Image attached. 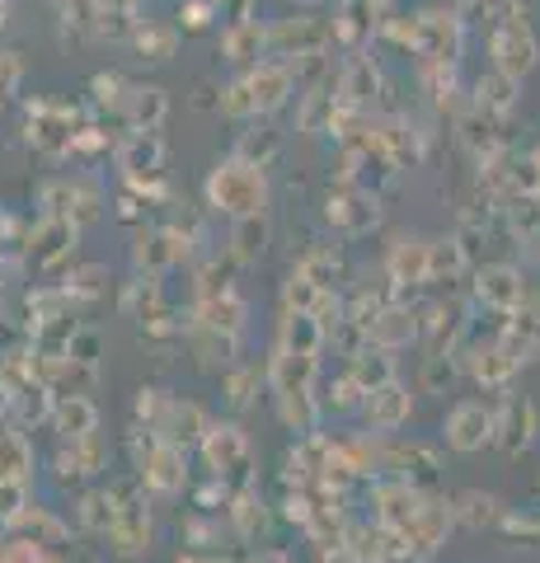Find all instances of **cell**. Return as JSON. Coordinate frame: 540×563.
<instances>
[{"mask_svg": "<svg viewBox=\"0 0 540 563\" xmlns=\"http://www.w3.org/2000/svg\"><path fill=\"white\" fill-rule=\"evenodd\" d=\"M513 95H517V76H508V70H498V66L489 76H480V85H475V103L484 113H508Z\"/></svg>", "mask_w": 540, "mask_h": 563, "instance_id": "24", "label": "cell"}, {"mask_svg": "<svg viewBox=\"0 0 540 563\" xmlns=\"http://www.w3.org/2000/svg\"><path fill=\"white\" fill-rule=\"evenodd\" d=\"M202 198H207V207L225 211L231 221L258 217V211L268 207V174H264V165H250V161H240V155H231V161H221L207 174Z\"/></svg>", "mask_w": 540, "mask_h": 563, "instance_id": "2", "label": "cell"}, {"mask_svg": "<svg viewBox=\"0 0 540 563\" xmlns=\"http://www.w3.org/2000/svg\"><path fill=\"white\" fill-rule=\"evenodd\" d=\"M461 268H465V250L456 240H438V244H432V277H442V273L451 277Z\"/></svg>", "mask_w": 540, "mask_h": 563, "instance_id": "34", "label": "cell"}, {"mask_svg": "<svg viewBox=\"0 0 540 563\" xmlns=\"http://www.w3.org/2000/svg\"><path fill=\"white\" fill-rule=\"evenodd\" d=\"M217 5H221V0H217Z\"/></svg>", "mask_w": 540, "mask_h": 563, "instance_id": "41", "label": "cell"}, {"mask_svg": "<svg viewBox=\"0 0 540 563\" xmlns=\"http://www.w3.org/2000/svg\"><path fill=\"white\" fill-rule=\"evenodd\" d=\"M291 95H296V76H291V66H287V62H277V57H264L258 66L240 70V76H235L231 85H221L217 109H221L225 118L250 122V118H268V113H277Z\"/></svg>", "mask_w": 540, "mask_h": 563, "instance_id": "1", "label": "cell"}, {"mask_svg": "<svg viewBox=\"0 0 540 563\" xmlns=\"http://www.w3.org/2000/svg\"><path fill=\"white\" fill-rule=\"evenodd\" d=\"M231 240H235V258H258V254H264L268 250V221H264V211H258V217H240Z\"/></svg>", "mask_w": 540, "mask_h": 563, "instance_id": "27", "label": "cell"}, {"mask_svg": "<svg viewBox=\"0 0 540 563\" xmlns=\"http://www.w3.org/2000/svg\"><path fill=\"white\" fill-rule=\"evenodd\" d=\"M29 470V451L14 432H0V474H10V479H24Z\"/></svg>", "mask_w": 540, "mask_h": 563, "instance_id": "32", "label": "cell"}, {"mask_svg": "<svg viewBox=\"0 0 540 563\" xmlns=\"http://www.w3.org/2000/svg\"><path fill=\"white\" fill-rule=\"evenodd\" d=\"M202 451H207V465L212 470H231V465H240V455H245V442H240L235 428H212Z\"/></svg>", "mask_w": 540, "mask_h": 563, "instance_id": "26", "label": "cell"}, {"mask_svg": "<svg viewBox=\"0 0 540 563\" xmlns=\"http://www.w3.org/2000/svg\"><path fill=\"white\" fill-rule=\"evenodd\" d=\"M268 57V24H258V14L250 20H231L221 33V62L235 70H250Z\"/></svg>", "mask_w": 540, "mask_h": 563, "instance_id": "10", "label": "cell"}, {"mask_svg": "<svg viewBox=\"0 0 540 563\" xmlns=\"http://www.w3.org/2000/svg\"><path fill=\"white\" fill-rule=\"evenodd\" d=\"M291 5H301V10H320L324 0H291Z\"/></svg>", "mask_w": 540, "mask_h": 563, "instance_id": "37", "label": "cell"}, {"mask_svg": "<svg viewBox=\"0 0 540 563\" xmlns=\"http://www.w3.org/2000/svg\"><path fill=\"white\" fill-rule=\"evenodd\" d=\"M367 333L376 339L381 352H390V347H405V343L414 339V333H418V320H414V314H405V310H381Z\"/></svg>", "mask_w": 540, "mask_h": 563, "instance_id": "23", "label": "cell"}, {"mask_svg": "<svg viewBox=\"0 0 540 563\" xmlns=\"http://www.w3.org/2000/svg\"><path fill=\"white\" fill-rule=\"evenodd\" d=\"M5 20H10V0H0V29H5Z\"/></svg>", "mask_w": 540, "mask_h": 563, "instance_id": "38", "label": "cell"}, {"mask_svg": "<svg viewBox=\"0 0 540 563\" xmlns=\"http://www.w3.org/2000/svg\"><path fill=\"white\" fill-rule=\"evenodd\" d=\"M494 437H498V418L475 399H465V404H456V409L447 413V446L480 451V446H489Z\"/></svg>", "mask_w": 540, "mask_h": 563, "instance_id": "9", "label": "cell"}, {"mask_svg": "<svg viewBox=\"0 0 540 563\" xmlns=\"http://www.w3.org/2000/svg\"><path fill=\"white\" fill-rule=\"evenodd\" d=\"M324 217L334 231L343 235H362V231H372V225L381 221V207H376V192L367 188H353V184H343L339 192H329V202H324Z\"/></svg>", "mask_w": 540, "mask_h": 563, "instance_id": "8", "label": "cell"}, {"mask_svg": "<svg viewBox=\"0 0 540 563\" xmlns=\"http://www.w3.org/2000/svg\"><path fill=\"white\" fill-rule=\"evenodd\" d=\"M165 113H169V99H165V90H155V85H132L128 109H123V122H128V128L161 132Z\"/></svg>", "mask_w": 540, "mask_h": 563, "instance_id": "18", "label": "cell"}, {"mask_svg": "<svg viewBox=\"0 0 540 563\" xmlns=\"http://www.w3.org/2000/svg\"><path fill=\"white\" fill-rule=\"evenodd\" d=\"M217 14H221L217 0H184L179 20H174V24H179V33H202V29H212Z\"/></svg>", "mask_w": 540, "mask_h": 563, "instance_id": "30", "label": "cell"}, {"mask_svg": "<svg viewBox=\"0 0 540 563\" xmlns=\"http://www.w3.org/2000/svg\"><path fill=\"white\" fill-rule=\"evenodd\" d=\"M348 376H353V380L362 385V395H372L376 385H386V380H390V366H386V357H381V352H362V357L353 362V372H348Z\"/></svg>", "mask_w": 540, "mask_h": 563, "instance_id": "29", "label": "cell"}, {"mask_svg": "<svg viewBox=\"0 0 540 563\" xmlns=\"http://www.w3.org/2000/svg\"><path fill=\"white\" fill-rule=\"evenodd\" d=\"M20 85H24V57L0 47V109H5V99L20 95Z\"/></svg>", "mask_w": 540, "mask_h": 563, "instance_id": "31", "label": "cell"}, {"mask_svg": "<svg viewBox=\"0 0 540 563\" xmlns=\"http://www.w3.org/2000/svg\"><path fill=\"white\" fill-rule=\"evenodd\" d=\"M494 418H498V442L508 446V451H521V446L531 442V432H536V404L531 399L508 395Z\"/></svg>", "mask_w": 540, "mask_h": 563, "instance_id": "15", "label": "cell"}, {"mask_svg": "<svg viewBox=\"0 0 540 563\" xmlns=\"http://www.w3.org/2000/svg\"><path fill=\"white\" fill-rule=\"evenodd\" d=\"M367 418H372V428H399V422L409 418V390L395 380L376 385L367 395Z\"/></svg>", "mask_w": 540, "mask_h": 563, "instance_id": "19", "label": "cell"}, {"mask_svg": "<svg viewBox=\"0 0 540 563\" xmlns=\"http://www.w3.org/2000/svg\"><path fill=\"white\" fill-rule=\"evenodd\" d=\"M43 207H47V217H66V221L80 225L99 211V192L90 184H80V179H52L43 188Z\"/></svg>", "mask_w": 540, "mask_h": 563, "instance_id": "11", "label": "cell"}, {"mask_svg": "<svg viewBox=\"0 0 540 563\" xmlns=\"http://www.w3.org/2000/svg\"><path fill=\"white\" fill-rule=\"evenodd\" d=\"M113 161L128 184H155L165 169V136L146 132V128H128V136L118 141V151H113Z\"/></svg>", "mask_w": 540, "mask_h": 563, "instance_id": "6", "label": "cell"}, {"mask_svg": "<svg viewBox=\"0 0 540 563\" xmlns=\"http://www.w3.org/2000/svg\"><path fill=\"white\" fill-rule=\"evenodd\" d=\"M376 14H381V5H372V0H339V10H334V43L357 52L376 33Z\"/></svg>", "mask_w": 540, "mask_h": 563, "instance_id": "13", "label": "cell"}, {"mask_svg": "<svg viewBox=\"0 0 540 563\" xmlns=\"http://www.w3.org/2000/svg\"><path fill=\"white\" fill-rule=\"evenodd\" d=\"M146 479H151L155 488H174V484H179V451H155Z\"/></svg>", "mask_w": 540, "mask_h": 563, "instance_id": "33", "label": "cell"}, {"mask_svg": "<svg viewBox=\"0 0 540 563\" xmlns=\"http://www.w3.org/2000/svg\"><path fill=\"white\" fill-rule=\"evenodd\" d=\"M386 268L395 282H409V287H418V282H432V244L428 240H399Z\"/></svg>", "mask_w": 540, "mask_h": 563, "instance_id": "16", "label": "cell"}, {"mask_svg": "<svg viewBox=\"0 0 540 563\" xmlns=\"http://www.w3.org/2000/svg\"><path fill=\"white\" fill-rule=\"evenodd\" d=\"M489 52H494V66L508 70V76H527V70L536 66V38L521 14H508V20H498L494 38H489Z\"/></svg>", "mask_w": 540, "mask_h": 563, "instance_id": "7", "label": "cell"}, {"mask_svg": "<svg viewBox=\"0 0 540 563\" xmlns=\"http://www.w3.org/2000/svg\"><path fill=\"white\" fill-rule=\"evenodd\" d=\"M254 128L250 132H240V141H235V155L240 161H250V165H273L277 155H283V132H273V128H264L258 118H250Z\"/></svg>", "mask_w": 540, "mask_h": 563, "instance_id": "20", "label": "cell"}, {"mask_svg": "<svg viewBox=\"0 0 540 563\" xmlns=\"http://www.w3.org/2000/svg\"><path fill=\"white\" fill-rule=\"evenodd\" d=\"M128 95H132V80H128V76H118V70H99V76L90 80V99H95V109H99V113L123 118Z\"/></svg>", "mask_w": 540, "mask_h": 563, "instance_id": "22", "label": "cell"}, {"mask_svg": "<svg viewBox=\"0 0 540 563\" xmlns=\"http://www.w3.org/2000/svg\"><path fill=\"white\" fill-rule=\"evenodd\" d=\"M508 352L517 362H527L531 352H540V296H536V301L517 306V320L508 329Z\"/></svg>", "mask_w": 540, "mask_h": 563, "instance_id": "21", "label": "cell"}, {"mask_svg": "<svg viewBox=\"0 0 540 563\" xmlns=\"http://www.w3.org/2000/svg\"><path fill=\"white\" fill-rule=\"evenodd\" d=\"M24 507V479H10V474H0V517H20Z\"/></svg>", "mask_w": 540, "mask_h": 563, "instance_id": "35", "label": "cell"}, {"mask_svg": "<svg viewBox=\"0 0 540 563\" xmlns=\"http://www.w3.org/2000/svg\"><path fill=\"white\" fill-rule=\"evenodd\" d=\"M52 418H57V432H62V437H71V442H80V437H90V432H95V404H90V399H80V395L62 399Z\"/></svg>", "mask_w": 540, "mask_h": 563, "instance_id": "25", "label": "cell"}, {"mask_svg": "<svg viewBox=\"0 0 540 563\" xmlns=\"http://www.w3.org/2000/svg\"><path fill=\"white\" fill-rule=\"evenodd\" d=\"M372 5H381V10H390V5H395V0H372Z\"/></svg>", "mask_w": 540, "mask_h": 563, "instance_id": "39", "label": "cell"}, {"mask_svg": "<svg viewBox=\"0 0 540 563\" xmlns=\"http://www.w3.org/2000/svg\"><path fill=\"white\" fill-rule=\"evenodd\" d=\"M334 47V20L306 10V14H287V20L268 24V57L277 62H296V57H320Z\"/></svg>", "mask_w": 540, "mask_h": 563, "instance_id": "3", "label": "cell"}, {"mask_svg": "<svg viewBox=\"0 0 540 563\" xmlns=\"http://www.w3.org/2000/svg\"><path fill=\"white\" fill-rule=\"evenodd\" d=\"M324 563H362V554H353V550H334Z\"/></svg>", "mask_w": 540, "mask_h": 563, "instance_id": "36", "label": "cell"}, {"mask_svg": "<svg viewBox=\"0 0 540 563\" xmlns=\"http://www.w3.org/2000/svg\"><path fill=\"white\" fill-rule=\"evenodd\" d=\"M71 250H76V221H66V217H43L29 240V254L38 258L43 268L57 258H71Z\"/></svg>", "mask_w": 540, "mask_h": 563, "instance_id": "14", "label": "cell"}, {"mask_svg": "<svg viewBox=\"0 0 540 563\" xmlns=\"http://www.w3.org/2000/svg\"><path fill=\"white\" fill-rule=\"evenodd\" d=\"M531 165H536V174H540V151H536V155H531Z\"/></svg>", "mask_w": 540, "mask_h": 563, "instance_id": "40", "label": "cell"}, {"mask_svg": "<svg viewBox=\"0 0 540 563\" xmlns=\"http://www.w3.org/2000/svg\"><path fill=\"white\" fill-rule=\"evenodd\" d=\"M409 47L423 62H456L461 57V20L447 10H423L409 20Z\"/></svg>", "mask_w": 540, "mask_h": 563, "instance_id": "5", "label": "cell"}, {"mask_svg": "<svg viewBox=\"0 0 540 563\" xmlns=\"http://www.w3.org/2000/svg\"><path fill=\"white\" fill-rule=\"evenodd\" d=\"M24 132H29V146H38L43 155H66V151H76L80 113L52 99H33L24 109Z\"/></svg>", "mask_w": 540, "mask_h": 563, "instance_id": "4", "label": "cell"}, {"mask_svg": "<svg viewBox=\"0 0 540 563\" xmlns=\"http://www.w3.org/2000/svg\"><path fill=\"white\" fill-rule=\"evenodd\" d=\"M475 296H480L484 306H494V310H517L521 301H527V291H521V277H517V268H508V263L480 268Z\"/></svg>", "mask_w": 540, "mask_h": 563, "instance_id": "12", "label": "cell"}, {"mask_svg": "<svg viewBox=\"0 0 540 563\" xmlns=\"http://www.w3.org/2000/svg\"><path fill=\"white\" fill-rule=\"evenodd\" d=\"M513 372H517V357L508 352V343L494 347V352H480V362H475V376H480L484 385H503Z\"/></svg>", "mask_w": 540, "mask_h": 563, "instance_id": "28", "label": "cell"}, {"mask_svg": "<svg viewBox=\"0 0 540 563\" xmlns=\"http://www.w3.org/2000/svg\"><path fill=\"white\" fill-rule=\"evenodd\" d=\"M128 47H132L142 62L161 66V62H169L174 52H179V24H155V20H142V24H136V33L128 38Z\"/></svg>", "mask_w": 540, "mask_h": 563, "instance_id": "17", "label": "cell"}]
</instances>
